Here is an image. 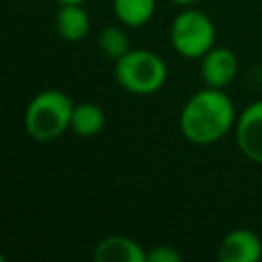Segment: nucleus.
Listing matches in <instances>:
<instances>
[{"label": "nucleus", "instance_id": "7ed1b4c3", "mask_svg": "<svg viewBox=\"0 0 262 262\" xmlns=\"http://www.w3.org/2000/svg\"><path fill=\"white\" fill-rule=\"evenodd\" d=\"M117 84L137 96L158 92L168 80L166 61L149 49H129L121 59L115 61Z\"/></svg>", "mask_w": 262, "mask_h": 262}, {"label": "nucleus", "instance_id": "6e6552de", "mask_svg": "<svg viewBox=\"0 0 262 262\" xmlns=\"http://www.w3.org/2000/svg\"><path fill=\"white\" fill-rule=\"evenodd\" d=\"M94 262H147V250L127 235H106L92 250Z\"/></svg>", "mask_w": 262, "mask_h": 262}, {"label": "nucleus", "instance_id": "f03ea898", "mask_svg": "<svg viewBox=\"0 0 262 262\" xmlns=\"http://www.w3.org/2000/svg\"><path fill=\"white\" fill-rule=\"evenodd\" d=\"M72 113L74 100L63 90H41L25 108V131L35 141H53L70 129Z\"/></svg>", "mask_w": 262, "mask_h": 262}, {"label": "nucleus", "instance_id": "2eb2a0df", "mask_svg": "<svg viewBox=\"0 0 262 262\" xmlns=\"http://www.w3.org/2000/svg\"><path fill=\"white\" fill-rule=\"evenodd\" d=\"M57 4H84L86 0H55Z\"/></svg>", "mask_w": 262, "mask_h": 262}, {"label": "nucleus", "instance_id": "1a4fd4ad", "mask_svg": "<svg viewBox=\"0 0 262 262\" xmlns=\"http://www.w3.org/2000/svg\"><path fill=\"white\" fill-rule=\"evenodd\" d=\"M55 33L68 43L82 41L90 33V16L84 4H59L55 12Z\"/></svg>", "mask_w": 262, "mask_h": 262}, {"label": "nucleus", "instance_id": "20e7f679", "mask_svg": "<svg viewBox=\"0 0 262 262\" xmlns=\"http://www.w3.org/2000/svg\"><path fill=\"white\" fill-rule=\"evenodd\" d=\"M170 45L184 59H201L215 47V25L199 8H184L170 25Z\"/></svg>", "mask_w": 262, "mask_h": 262}, {"label": "nucleus", "instance_id": "f257e3e1", "mask_svg": "<svg viewBox=\"0 0 262 262\" xmlns=\"http://www.w3.org/2000/svg\"><path fill=\"white\" fill-rule=\"evenodd\" d=\"M235 121L237 113L225 90L205 86L184 102L178 127L186 141L209 145L225 137L235 127Z\"/></svg>", "mask_w": 262, "mask_h": 262}, {"label": "nucleus", "instance_id": "0eeeda50", "mask_svg": "<svg viewBox=\"0 0 262 262\" xmlns=\"http://www.w3.org/2000/svg\"><path fill=\"white\" fill-rule=\"evenodd\" d=\"M237 74V57L229 47H211L201 57V78L205 86L225 90Z\"/></svg>", "mask_w": 262, "mask_h": 262}, {"label": "nucleus", "instance_id": "423d86ee", "mask_svg": "<svg viewBox=\"0 0 262 262\" xmlns=\"http://www.w3.org/2000/svg\"><path fill=\"white\" fill-rule=\"evenodd\" d=\"M217 258L221 262H258L262 258V239L252 229H231L219 242Z\"/></svg>", "mask_w": 262, "mask_h": 262}, {"label": "nucleus", "instance_id": "4468645a", "mask_svg": "<svg viewBox=\"0 0 262 262\" xmlns=\"http://www.w3.org/2000/svg\"><path fill=\"white\" fill-rule=\"evenodd\" d=\"M174 4H180V6H192L194 2H199V0H172Z\"/></svg>", "mask_w": 262, "mask_h": 262}, {"label": "nucleus", "instance_id": "9d476101", "mask_svg": "<svg viewBox=\"0 0 262 262\" xmlns=\"http://www.w3.org/2000/svg\"><path fill=\"white\" fill-rule=\"evenodd\" d=\"M106 125V115L96 102L74 104L70 131L78 137H96Z\"/></svg>", "mask_w": 262, "mask_h": 262}, {"label": "nucleus", "instance_id": "f8f14e48", "mask_svg": "<svg viewBox=\"0 0 262 262\" xmlns=\"http://www.w3.org/2000/svg\"><path fill=\"white\" fill-rule=\"evenodd\" d=\"M98 47L100 51L111 57L113 61L121 59L129 49H131V43H129V35L125 33L123 27H117V25H108L104 27L100 33H98Z\"/></svg>", "mask_w": 262, "mask_h": 262}, {"label": "nucleus", "instance_id": "9b49d317", "mask_svg": "<svg viewBox=\"0 0 262 262\" xmlns=\"http://www.w3.org/2000/svg\"><path fill=\"white\" fill-rule=\"evenodd\" d=\"M113 12L123 27L137 29L151 20L156 0H113Z\"/></svg>", "mask_w": 262, "mask_h": 262}, {"label": "nucleus", "instance_id": "ddd939ff", "mask_svg": "<svg viewBox=\"0 0 262 262\" xmlns=\"http://www.w3.org/2000/svg\"><path fill=\"white\" fill-rule=\"evenodd\" d=\"M182 254L174 246H154L147 250V262H180Z\"/></svg>", "mask_w": 262, "mask_h": 262}, {"label": "nucleus", "instance_id": "39448f33", "mask_svg": "<svg viewBox=\"0 0 262 262\" xmlns=\"http://www.w3.org/2000/svg\"><path fill=\"white\" fill-rule=\"evenodd\" d=\"M233 131L239 151L248 160L262 164V100L248 104L237 115Z\"/></svg>", "mask_w": 262, "mask_h": 262}]
</instances>
